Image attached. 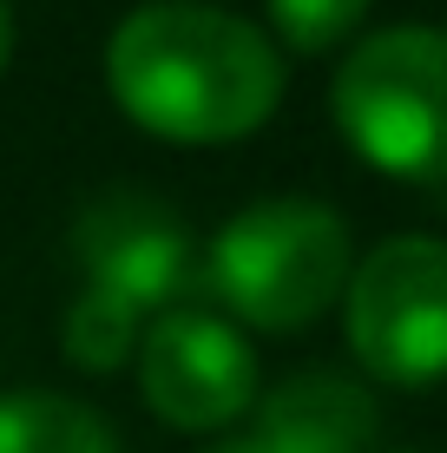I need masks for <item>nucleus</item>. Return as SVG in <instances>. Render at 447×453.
Instances as JSON below:
<instances>
[{
    "label": "nucleus",
    "mask_w": 447,
    "mask_h": 453,
    "mask_svg": "<svg viewBox=\"0 0 447 453\" xmlns=\"http://www.w3.org/2000/svg\"><path fill=\"white\" fill-rule=\"evenodd\" d=\"M105 92L165 145H237L283 105V59L243 13L151 0L105 40Z\"/></svg>",
    "instance_id": "obj_1"
},
{
    "label": "nucleus",
    "mask_w": 447,
    "mask_h": 453,
    "mask_svg": "<svg viewBox=\"0 0 447 453\" xmlns=\"http://www.w3.org/2000/svg\"><path fill=\"white\" fill-rule=\"evenodd\" d=\"M349 276H356V257H349L343 211L310 204V197H270V204L237 211L204 257L211 296L237 322L270 335L310 329L349 289Z\"/></svg>",
    "instance_id": "obj_2"
},
{
    "label": "nucleus",
    "mask_w": 447,
    "mask_h": 453,
    "mask_svg": "<svg viewBox=\"0 0 447 453\" xmlns=\"http://www.w3.org/2000/svg\"><path fill=\"white\" fill-rule=\"evenodd\" d=\"M335 132L395 184H447V34L381 27L349 46L329 86Z\"/></svg>",
    "instance_id": "obj_3"
},
{
    "label": "nucleus",
    "mask_w": 447,
    "mask_h": 453,
    "mask_svg": "<svg viewBox=\"0 0 447 453\" xmlns=\"http://www.w3.org/2000/svg\"><path fill=\"white\" fill-rule=\"evenodd\" d=\"M343 329L356 362L389 388H428L447 374V243L389 237L356 263L343 289Z\"/></svg>",
    "instance_id": "obj_4"
},
{
    "label": "nucleus",
    "mask_w": 447,
    "mask_h": 453,
    "mask_svg": "<svg viewBox=\"0 0 447 453\" xmlns=\"http://www.w3.org/2000/svg\"><path fill=\"white\" fill-rule=\"evenodd\" d=\"M138 388L165 427L218 434L257 408V349L224 316L165 309L138 335Z\"/></svg>",
    "instance_id": "obj_5"
},
{
    "label": "nucleus",
    "mask_w": 447,
    "mask_h": 453,
    "mask_svg": "<svg viewBox=\"0 0 447 453\" xmlns=\"http://www.w3.org/2000/svg\"><path fill=\"white\" fill-rule=\"evenodd\" d=\"M73 250L92 296H112L132 316H165L191 296V230L178 211L151 204V197H99L80 224H73Z\"/></svg>",
    "instance_id": "obj_6"
},
{
    "label": "nucleus",
    "mask_w": 447,
    "mask_h": 453,
    "mask_svg": "<svg viewBox=\"0 0 447 453\" xmlns=\"http://www.w3.org/2000/svg\"><path fill=\"white\" fill-rule=\"evenodd\" d=\"M375 427H381L375 395L356 374L303 368V374H283L270 395H257L237 447L243 453H368Z\"/></svg>",
    "instance_id": "obj_7"
},
{
    "label": "nucleus",
    "mask_w": 447,
    "mask_h": 453,
    "mask_svg": "<svg viewBox=\"0 0 447 453\" xmlns=\"http://www.w3.org/2000/svg\"><path fill=\"white\" fill-rule=\"evenodd\" d=\"M0 453H126V441L86 401H66L53 388H13L0 395Z\"/></svg>",
    "instance_id": "obj_8"
},
{
    "label": "nucleus",
    "mask_w": 447,
    "mask_h": 453,
    "mask_svg": "<svg viewBox=\"0 0 447 453\" xmlns=\"http://www.w3.org/2000/svg\"><path fill=\"white\" fill-rule=\"evenodd\" d=\"M138 335H145V316H132V309H119L112 296H92L80 289L66 309V329H59V342H66V362L86 368V374H112L132 362Z\"/></svg>",
    "instance_id": "obj_9"
},
{
    "label": "nucleus",
    "mask_w": 447,
    "mask_h": 453,
    "mask_svg": "<svg viewBox=\"0 0 447 453\" xmlns=\"http://www.w3.org/2000/svg\"><path fill=\"white\" fill-rule=\"evenodd\" d=\"M264 7L289 53H329L368 20V0H264Z\"/></svg>",
    "instance_id": "obj_10"
},
{
    "label": "nucleus",
    "mask_w": 447,
    "mask_h": 453,
    "mask_svg": "<svg viewBox=\"0 0 447 453\" xmlns=\"http://www.w3.org/2000/svg\"><path fill=\"white\" fill-rule=\"evenodd\" d=\"M7 59H13V7L0 0V73H7Z\"/></svg>",
    "instance_id": "obj_11"
}]
</instances>
